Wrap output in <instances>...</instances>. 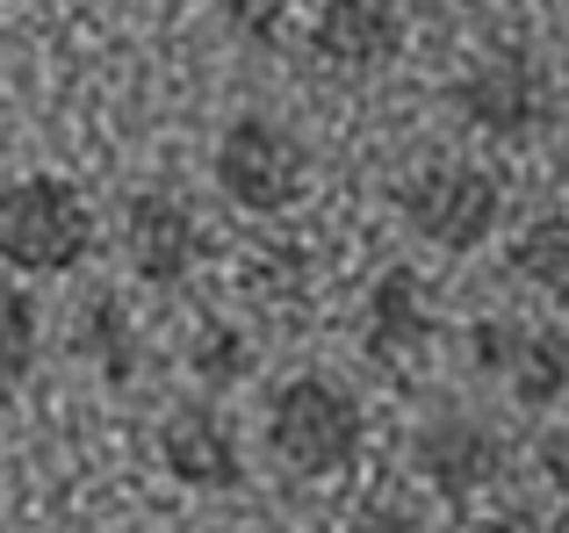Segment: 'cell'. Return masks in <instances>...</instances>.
Listing matches in <instances>:
<instances>
[{
	"label": "cell",
	"mask_w": 569,
	"mask_h": 533,
	"mask_svg": "<svg viewBox=\"0 0 569 533\" xmlns=\"http://www.w3.org/2000/svg\"><path fill=\"white\" fill-rule=\"evenodd\" d=\"M159 469L202 497H223L246 483V447H238L217 396H181V404L159 411Z\"/></svg>",
	"instance_id": "ba28073f"
},
{
	"label": "cell",
	"mask_w": 569,
	"mask_h": 533,
	"mask_svg": "<svg viewBox=\"0 0 569 533\" xmlns=\"http://www.w3.org/2000/svg\"><path fill=\"white\" fill-rule=\"evenodd\" d=\"M498 382L512 390L519 411H556L569 396V332H556V324H527Z\"/></svg>",
	"instance_id": "7c38bea8"
},
{
	"label": "cell",
	"mask_w": 569,
	"mask_h": 533,
	"mask_svg": "<svg viewBox=\"0 0 569 533\" xmlns=\"http://www.w3.org/2000/svg\"><path fill=\"white\" fill-rule=\"evenodd\" d=\"M289 8L296 0H217V14L231 22V37H246L252 51H274L289 37Z\"/></svg>",
	"instance_id": "e0dca14e"
},
{
	"label": "cell",
	"mask_w": 569,
	"mask_h": 533,
	"mask_svg": "<svg viewBox=\"0 0 569 533\" xmlns=\"http://www.w3.org/2000/svg\"><path fill=\"white\" fill-rule=\"evenodd\" d=\"M455 115L490 144H533L556 123V80L533 51H483L455 80Z\"/></svg>",
	"instance_id": "5b68a950"
},
{
	"label": "cell",
	"mask_w": 569,
	"mask_h": 533,
	"mask_svg": "<svg viewBox=\"0 0 569 533\" xmlns=\"http://www.w3.org/2000/svg\"><path fill=\"white\" fill-rule=\"evenodd\" d=\"M461 533H541V520H533V512H490V520H476Z\"/></svg>",
	"instance_id": "ffe728a7"
},
{
	"label": "cell",
	"mask_w": 569,
	"mask_h": 533,
	"mask_svg": "<svg viewBox=\"0 0 569 533\" xmlns=\"http://www.w3.org/2000/svg\"><path fill=\"white\" fill-rule=\"evenodd\" d=\"M252 361H260V346H252V332H238V318H202V324H194L188 375L202 382V396L238 390V382L252 375Z\"/></svg>",
	"instance_id": "9a60e30c"
},
{
	"label": "cell",
	"mask_w": 569,
	"mask_h": 533,
	"mask_svg": "<svg viewBox=\"0 0 569 533\" xmlns=\"http://www.w3.org/2000/svg\"><path fill=\"white\" fill-rule=\"evenodd\" d=\"M505 266H512L533 295H548L556 310H569V217H533V224L512 239Z\"/></svg>",
	"instance_id": "5bb4252c"
},
{
	"label": "cell",
	"mask_w": 569,
	"mask_h": 533,
	"mask_svg": "<svg viewBox=\"0 0 569 533\" xmlns=\"http://www.w3.org/2000/svg\"><path fill=\"white\" fill-rule=\"evenodd\" d=\"M209 181L231 202L238 217H289L310 188V144L296 138L281 115H231L217 130V152H209Z\"/></svg>",
	"instance_id": "3957f363"
},
{
	"label": "cell",
	"mask_w": 569,
	"mask_h": 533,
	"mask_svg": "<svg viewBox=\"0 0 569 533\" xmlns=\"http://www.w3.org/2000/svg\"><path fill=\"white\" fill-rule=\"evenodd\" d=\"M519 332H527V318H505V310H490V318H476V324H469L461 353H469L476 375L498 382V375H505V361H512V346H519Z\"/></svg>",
	"instance_id": "2e32d148"
},
{
	"label": "cell",
	"mask_w": 569,
	"mask_h": 533,
	"mask_svg": "<svg viewBox=\"0 0 569 533\" xmlns=\"http://www.w3.org/2000/svg\"><path fill=\"white\" fill-rule=\"evenodd\" d=\"M0 138H8V87H0Z\"/></svg>",
	"instance_id": "44dd1931"
},
{
	"label": "cell",
	"mask_w": 569,
	"mask_h": 533,
	"mask_svg": "<svg viewBox=\"0 0 569 533\" xmlns=\"http://www.w3.org/2000/svg\"><path fill=\"white\" fill-rule=\"evenodd\" d=\"M432 339H440V310H432L426 274L382 266V274L368 281V303H361V353L382 375H418Z\"/></svg>",
	"instance_id": "9c48e42d"
},
{
	"label": "cell",
	"mask_w": 569,
	"mask_h": 533,
	"mask_svg": "<svg viewBox=\"0 0 569 533\" xmlns=\"http://www.w3.org/2000/svg\"><path fill=\"white\" fill-rule=\"evenodd\" d=\"M116 253H123L130 281H144V289H181L194 266H202L209 239H202V217H194L181 195L138 188V195L123 202V217H116Z\"/></svg>",
	"instance_id": "8992f818"
},
{
	"label": "cell",
	"mask_w": 569,
	"mask_h": 533,
	"mask_svg": "<svg viewBox=\"0 0 569 533\" xmlns=\"http://www.w3.org/2000/svg\"><path fill=\"white\" fill-rule=\"evenodd\" d=\"M411 476L426 483L440 505H469L505 476V440L476 411H432L411 433Z\"/></svg>",
	"instance_id": "52a82bcc"
},
{
	"label": "cell",
	"mask_w": 569,
	"mask_h": 533,
	"mask_svg": "<svg viewBox=\"0 0 569 533\" xmlns=\"http://www.w3.org/2000/svg\"><path fill=\"white\" fill-rule=\"evenodd\" d=\"M43 361V310L14 274H0V396H22Z\"/></svg>",
	"instance_id": "4fadbf2b"
},
{
	"label": "cell",
	"mask_w": 569,
	"mask_h": 533,
	"mask_svg": "<svg viewBox=\"0 0 569 533\" xmlns=\"http://www.w3.org/2000/svg\"><path fill=\"white\" fill-rule=\"evenodd\" d=\"M310 58L339 80H376L403 58V8L397 0H325L310 14Z\"/></svg>",
	"instance_id": "30bf717a"
},
{
	"label": "cell",
	"mask_w": 569,
	"mask_h": 533,
	"mask_svg": "<svg viewBox=\"0 0 569 533\" xmlns=\"http://www.w3.org/2000/svg\"><path fill=\"white\" fill-rule=\"evenodd\" d=\"M361 440H368L361 396L332 375H289L267 396V454L303 483L347 476L361 462Z\"/></svg>",
	"instance_id": "7a4b0ae2"
},
{
	"label": "cell",
	"mask_w": 569,
	"mask_h": 533,
	"mask_svg": "<svg viewBox=\"0 0 569 533\" xmlns=\"http://www.w3.org/2000/svg\"><path fill=\"white\" fill-rule=\"evenodd\" d=\"M397 217L432 253H483L505 224V181L476 159H426L397 181Z\"/></svg>",
	"instance_id": "277c9868"
},
{
	"label": "cell",
	"mask_w": 569,
	"mask_h": 533,
	"mask_svg": "<svg viewBox=\"0 0 569 533\" xmlns=\"http://www.w3.org/2000/svg\"><path fill=\"white\" fill-rule=\"evenodd\" d=\"M347 533H432V520H426V512H411L403 497H376V505L353 512Z\"/></svg>",
	"instance_id": "ac0fdd59"
},
{
	"label": "cell",
	"mask_w": 569,
	"mask_h": 533,
	"mask_svg": "<svg viewBox=\"0 0 569 533\" xmlns=\"http://www.w3.org/2000/svg\"><path fill=\"white\" fill-rule=\"evenodd\" d=\"M72 353H80L109 390H130V382H138L144 339H138V324H130V310H123V295H116V289H94L80 303V318H72Z\"/></svg>",
	"instance_id": "8fae6325"
},
{
	"label": "cell",
	"mask_w": 569,
	"mask_h": 533,
	"mask_svg": "<svg viewBox=\"0 0 569 533\" xmlns=\"http://www.w3.org/2000/svg\"><path fill=\"white\" fill-rule=\"evenodd\" d=\"M101 217L66 173H14L0 188V266L14 281H66L94 260Z\"/></svg>",
	"instance_id": "6da1fadb"
},
{
	"label": "cell",
	"mask_w": 569,
	"mask_h": 533,
	"mask_svg": "<svg viewBox=\"0 0 569 533\" xmlns=\"http://www.w3.org/2000/svg\"><path fill=\"white\" fill-rule=\"evenodd\" d=\"M533 469H541V483L569 505V419L562 425H541V440H533Z\"/></svg>",
	"instance_id": "d6986e66"
}]
</instances>
